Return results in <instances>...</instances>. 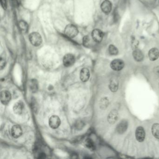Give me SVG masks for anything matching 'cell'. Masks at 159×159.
Instances as JSON below:
<instances>
[{
	"mask_svg": "<svg viewBox=\"0 0 159 159\" xmlns=\"http://www.w3.org/2000/svg\"><path fill=\"white\" fill-rule=\"evenodd\" d=\"M13 109L14 112L16 114H21L24 109V104L23 102L21 101L16 102L13 106Z\"/></svg>",
	"mask_w": 159,
	"mask_h": 159,
	"instance_id": "cell-11",
	"label": "cell"
},
{
	"mask_svg": "<svg viewBox=\"0 0 159 159\" xmlns=\"http://www.w3.org/2000/svg\"><path fill=\"white\" fill-rule=\"evenodd\" d=\"M90 41H91V39H90V38L89 37V36H84V37H83V45H84L85 47H88L90 45V43H91Z\"/></svg>",
	"mask_w": 159,
	"mask_h": 159,
	"instance_id": "cell-25",
	"label": "cell"
},
{
	"mask_svg": "<svg viewBox=\"0 0 159 159\" xmlns=\"http://www.w3.org/2000/svg\"><path fill=\"white\" fill-rule=\"evenodd\" d=\"M29 87L33 92H35L38 90V82L36 79H33L31 80L29 83Z\"/></svg>",
	"mask_w": 159,
	"mask_h": 159,
	"instance_id": "cell-20",
	"label": "cell"
},
{
	"mask_svg": "<svg viewBox=\"0 0 159 159\" xmlns=\"http://www.w3.org/2000/svg\"><path fill=\"white\" fill-rule=\"evenodd\" d=\"M145 136L146 134L143 127L142 126L138 127L135 131L136 140L140 142H142L143 141L145 140Z\"/></svg>",
	"mask_w": 159,
	"mask_h": 159,
	"instance_id": "cell-7",
	"label": "cell"
},
{
	"mask_svg": "<svg viewBox=\"0 0 159 159\" xmlns=\"http://www.w3.org/2000/svg\"><path fill=\"white\" fill-rule=\"evenodd\" d=\"M6 56L5 54L3 53L1 56V60H0V67L1 70H2L4 69L5 65H6Z\"/></svg>",
	"mask_w": 159,
	"mask_h": 159,
	"instance_id": "cell-23",
	"label": "cell"
},
{
	"mask_svg": "<svg viewBox=\"0 0 159 159\" xmlns=\"http://www.w3.org/2000/svg\"><path fill=\"white\" fill-rule=\"evenodd\" d=\"M152 132L155 138L159 139V124L155 123L152 127Z\"/></svg>",
	"mask_w": 159,
	"mask_h": 159,
	"instance_id": "cell-19",
	"label": "cell"
},
{
	"mask_svg": "<svg viewBox=\"0 0 159 159\" xmlns=\"http://www.w3.org/2000/svg\"><path fill=\"white\" fill-rule=\"evenodd\" d=\"M132 56L134 59L137 62H141L143 60L144 55L140 50L135 49L132 52Z\"/></svg>",
	"mask_w": 159,
	"mask_h": 159,
	"instance_id": "cell-16",
	"label": "cell"
},
{
	"mask_svg": "<svg viewBox=\"0 0 159 159\" xmlns=\"http://www.w3.org/2000/svg\"><path fill=\"white\" fill-rule=\"evenodd\" d=\"M49 124L51 128L56 129L59 128L61 125V120L60 118L57 115H52L50 117Z\"/></svg>",
	"mask_w": 159,
	"mask_h": 159,
	"instance_id": "cell-4",
	"label": "cell"
},
{
	"mask_svg": "<svg viewBox=\"0 0 159 159\" xmlns=\"http://www.w3.org/2000/svg\"><path fill=\"white\" fill-rule=\"evenodd\" d=\"M112 4L111 1H110L109 0H105L101 5V9L106 14H109L112 10Z\"/></svg>",
	"mask_w": 159,
	"mask_h": 159,
	"instance_id": "cell-10",
	"label": "cell"
},
{
	"mask_svg": "<svg viewBox=\"0 0 159 159\" xmlns=\"http://www.w3.org/2000/svg\"><path fill=\"white\" fill-rule=\"evenodd\" d=\"M31 106H32V108L33 109V111L35 112L37 110V102H36V100H33L32 102H31Z\"/></svg>",
	"mask_w": 159,
	"mask_h": 159,
	"instance_id": "cell-26",
	"label": "cell"
},
{
	"mask_svg": "<svg viewBox=\"0 0 159 159\" xmlns=\"http://www.w3.org/2000/svg\"><path fill=\"white\" fill-rule=\"evenodd\" d=\"M109 104V100L107 98H104L101 99L99 103V106L102 109H105L107 108Z\"/></svg>",
	"mask_w": 159,
	"mask_h": 159,
	"instance_id": "cell-22",
	"label": "cell"
},
{
	"mask_svg": "<svg viewBox=\"0 0 159 159\" xmlns=\"http://www.w3.org/2000/svg\"><path fill=\"white\" fill-rule=\"evenodd\" d=\"M11 134L13 138H18L23 134L22 128L19 125H14L11 129Z\"/></svg>",
	"mask_w": 159,
	"mask_h": 159,
	"instance_id": "cell-9",
	"label": "cell"
},
{
	"mask_svg": "<svg viewBox=\"0 0 159 159\" xmlns=\"http://www.w3.org/2000/svg\"><path fill=\"white\" fill-rule=\"evenodd\" d=\"M1 3L3 9H6L7 7L6 0H1Z\"/></svg>",
	"mask_w": 159,
	"mask_h": 159,
	"instance_id": "cell-27",
	"label": "cell"
},
{
	"mask_svg": "<svg viewBox=\"0 0 159 159\" xmlns=\"http://www.w3.org/2000/svg\"><path fill=\"white\" fill-rule=\"evenodd\" d=\"M29 40L30 42L35 46H39L42 43V38L39 33L33 32L29 35Z\"/></svg>",
	"mask_w": 159,
	"mask_h": 159,
	"instance_id": "cell-2",
	"label": "cell"
},
{
	"mask_svg": "<svg viewBox=\"0 0 159 159\" xmlns=\"http://www.w3.org/2000/svg\"><path fill=\"white\" fill-rule=\"evenodd\" d=\"M1 102L4 105L8 104L11 99V95L8 90H4L1 91L0 95Z\"/></svg>",
	"mask_w": 159,
	"mask_h": 159,
	"instance_id": "cell-6",
	"label": "cell"
},
{
	"mask_svg": "<svg viewBox=\"0 0 159 159\" xmlns=\"http://www.w3.org/2000/svg\"><path fill=\"white\" fill-rule=\"evenodd\" d=\"M128 127V123L125 120L120 121V123L117 125V131L118 134H122L126 131Z\"/></svg>",
	"mask_w": 159,
	"mask_h": 159,
	"instance_id": "cell-14",
	"label": "cell"
},
{
	"mask_svg": "<svg viewBox=\"0 0 159 159\" xmlns=\"http://www.w3.org/2000/svg\"><path fill=\"white\" fill-rule=\"evenodd\" d=\"M148 57L151 61L156 60L159 57V51L158 49L152 48L148 52Z\"/></svg>",
	"mask_w": 159,
	"mask_h": 159,
	"instance_id": "cell-15",
	"label": "cell"
},
{
	"mask_svg": "<svg viewBox=\"0 0 159 159\" xmlns=\"http://www.w3.org/2000/svg\"><path fill=\"white\" fill-rule=\"evenodd\" d=\"M75 62V57L71 54H67L64 56L63 63L64 66L69 67L74 65Z\"/></svg>",
	"mask_w": 159,
	"mask_h": 159,
	"instance_id": "cell-5",
	"label": "cell"
},
{
	"mask_svg": "<svg viewBox=\"0 0 159 159\" xmlns=\"http://www.w3.org/2000/svg\"><path fill=\"white\" fill-rule=\"evenodd\" d=\"M79 33V31L76 26L70 24L66 26L65 29V34L67 37L73 38L76 37Z\"/></svg>",
	"mask_w": 159,
	"mask_h": 159,
	"instance_id": "cell-1",
	"label": "cell"
},
{
	"mask_svg": "<svg viewBox=\"0 0 159 159\" xmlns=\"http://www.w3.org/2000/svg\"><path fill=\"white\" fill-rule=\"evenodd\" d=\"M90 77V73L89 70L86 68L81 69L80 72V80L83 82H87L89 80Z\"/></svg>",
	"mask_w": 159,
	"mask_h": 159,
	"instance_id": "cell-13",
	"label": "cell"
},
{
	"mask_svg": "<svg viewBox=\"0 0 159 159\" xmlns=\"http://www.w3.org/2000/svg\"><path fill=\"white\" fill-rule=\"evenodd\" d=\"M109 87L110 90L113 92H116L118 88V79L113 78L110 82Z\"/></svg>",
	"mask_w": 159,
	"mask_h": 159,
	"instance_id": "cell-17",
	"label": "cell"
},
{
	"mask_svg": "<svg viewBox=\"0 0 159 159\" xmlns=\"http://www.w3.org/2000/svg\"><path fill=\"white\" fill-rule=\"evenodd\" d=\"M125 66V64L123 60L121 59H115L112 61L110 66L112 69L115 71H120L122 70Z\"/></svg>",
	"mask_w": 159,
	"mask_h": 159,
	"instance_id": "cell-3",
	"label": "cell"
},
{
	"mask_svg": "<svg viewBox=\"0 0 159 159\" xmlns=\"http://www.w3.org/2000/svg\"><path fill=\"white\" fill-rule=\"evenodd\" d=\"M154 72L156 75L159 76V66H157L154 68Z\"/></svg>",
	"mask_w": 159,
	"mask_h": 159,
	"instance_id": "cell-29",
	"label": "cell"
},
{
	"mask_svg": "<svg viewBox=\"0 0 159 159\" xmlns=\"http://www.w3.org/2000/svg\"><path fill=\"white\" fill-rule=\"evenodd\" d=\"M84 144L86 147L90 150L93 151L95 149V146L94 145L93 141L90 139H87L84 141Z\"/></svg>",
	"mask_w": 159,
	"mask_h": 159,
	"instance_id": "cell-21",
	"label": "cell"
},
{
	"mask_svg": "<svg viewBox=\"0 0 159 159\" xmlns=\"http://www.w3.org/2000/svg\"><path fill=\"white\" fill-rule=\"evenodd\" d=\"M118 113L116 110H113L110 112L107 117L108 121L110 124H113L118 118Z\"/></svg>",
	"mask_w": 159,
	"mask_h": 159,
	"instance_id": "cell-12",
	"label": "cell"
},
{
	"mask_svg": "<svg viewBox=\"0 0 159 159\" xmlns=\"http://www.w3.org/2000/svg\"><path fill=\"white\" fill-rule=\"evenodd\" d=\"M109 53L112 55H116L118 53V50L114 45H110L108 48Z\"/></svg>",
	"mask_w": 159,
	"mask_h": 159,
	"instance_id": "cell-24",
	"label": "cell"
},
{
	"mask_svg": "<svg viewBox=\"0 0 159 159\" xmlns=\"http://www.w3.org/2000/svg\"><path fill=\"white\" fill-rule=\"evenodd\" d=\"M19 28L20 31L23 33H26L28 31L29 26L26 22L21 20L18 23Z\"/></svg>",
	"mask_w": 159,
	"mask_h": 159,
	"instance_id": "cell-18",
	"label": "cell"
},
{
	"mask_svg": "<svg viewBox=\"0 0 159 159\" xmlns=\"http://www.w3.org/2000/svg\"><path fill=\"white\" fill-rule=\"evenodd\" d=\"M92 37L95 42H101L103 39V33L100 29H94L92 32Z\"/></svg>",
	"mask_w": 159,
	"mask_h": 159,
	"instance_id": "cell-8",
	"label": "cell"
},
{
	"mask_svg": "<svg viewBox=\"0 0 159 159\" xmlns=\"http://www.w3.org/2000/svg\"><path fill=\"white\" fill-rule=\"evenodd\" d=\"M84 126V124L83 123L82 121H79V122L77 123L76 127H77L78 129H82L83 128V127Z\"/></svg>",
	"mask_w": 159,
	"mask_h": 159,
	"instance_id": "cell-28",
	"label": "cell"
}]
</instances>
